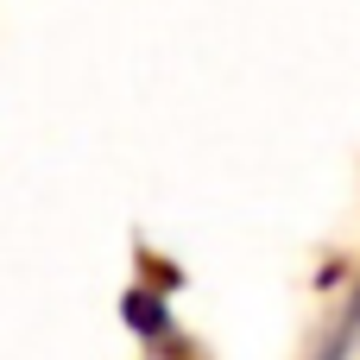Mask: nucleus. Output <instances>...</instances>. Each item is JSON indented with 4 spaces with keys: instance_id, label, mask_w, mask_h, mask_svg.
I'll use <instances>...</instances> for the list:
<instances>
[{
    "instance_id": "f257e3e1",
    "label": "nucleus",
    "mask_w": 360,
    "mask_h": 360,
    "mask_svg": "<svg viewBox=\"0 0 360 360\" xmlns=\"http://www.w3.org/2000/svg\"><path fill=\"white\" fill-rule=\"evenodd\" d=\"M354 342H360V291H354V304L342 310V323H335V335H329V348H323L316 360H348V354H354Z\"/></svg>"
}]
</instances>
